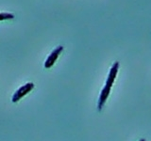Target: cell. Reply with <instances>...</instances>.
I'll return each instance as SVG.
<instances>
[{"label":"cell","instance_id":"6da1fadb","mask_svg":"<svg viewBox=\"0 0 151 141\" xmlns=\"http://www.w3.org/2000/svg\"><path fill=\"white\" fill-rule=\"evenodd\" d=\"M34 87H35V85L32 82H28L25 85H23L22 87L19 88L17 90L13 93V95L12 97V102L17 103L18 101H20L24 96H26L27 94L29 93L32 89L34 88Z\"/></svg>","mask_w":151,"mask_h":141},{"label":"cell","instance_id":"7a4b0ae2","mask_svg":"<svg viewBox=\"0 0 151 141\" xmlns=\"http://www.w3.org/2000/svg\"><path fill=\"white\" fill-rule=\"evenodd\" d=\"M63 46L60 45V46L57 47L56 49H54L53 51L51 52L50 55L48 56V58H46L45 64H44L45 69H50L52 66L56 63L57 59L59 58V56H60L61 52H63Z\"/></svg>","mask_w":151,"mask_h":141},{"label":"cell","instance_id":"3957f363","mask_svg":"<svg viewBox=\"0 0 151 141\" xmlns=\"http://www.w3.org/2000/svg\"><path fill=\"white\" fill-rule=\"evenodd\" d=\"M111 88V87L108 86V85H105L104 88H102V90L100 92V95H99L98 103H97V109H98V111H100L103 108L104 105L106 103V101L108 100V97H109V95H110Z\"/></svg>","mask_w":151,"mask_h":141},{"label":"cell","instance_id":"277c9868","mask_svg":"<svg viewBox=\"0 0 151 141\" xmlns=\"http://www.w3.org/2000/svg\"><path fill=\"white\" fill-rule=\"evenodd\" d=\"M118 70H119V62L116 61V62L111 66V68L110 70V73H109L107 81H106V85H108V86H110V87H112V85L116 79Z\"/></svg>","mask_w":151,"mask_h":141},{"label":"cell","instance_id":"5b68a950","mask_svg":"<svg viewBox=\"0 0 151 141\" xmlns=\"http://www.w3.org/2000/svg\"><path fill=\"white\" fill-rule=\"evenodd\" d=\"M14 18V15L12 13H5L1 12L0 13V21H4V20H12Z\"/></svg>","mask_w":151,"mask_h":141}]
</instances>
